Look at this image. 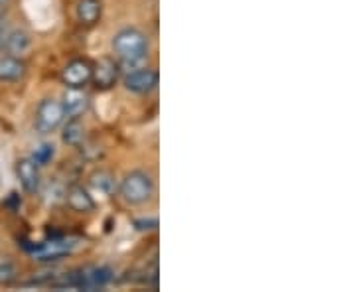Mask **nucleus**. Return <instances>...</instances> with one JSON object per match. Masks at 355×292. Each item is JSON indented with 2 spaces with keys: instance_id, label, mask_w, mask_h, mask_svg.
Masks as SVG:
<instances>
[{
  "instance_id": "1",
  "label": "nucleus",
  "mask_w": 355,
  "mask_h": 292,
  "mask_svg": "<svg viewBox=\"0 0 355 292\" xmlns=\"http://www.w3.org/2000/svg\"><path fill=\"white\" fill-rule=\"evenodd\" d=\"M111 48H113L114 58L119 60V64L132 69V67L144 64V60L148 58L150 42L142 30L135 28V26H127L114 34L111 40Z\"/></svg>"
},
{
  "instance_id": "2",
  "label": "nucleus",
  "mask_w": 355,
  "mask_h": 292,
  "mask_svg": "<svg viewBox=\"0 0 355 292\" xmlns=\"http://www.w3.org/2000/svg\"><path fill=\"white\" fill-rule=\"evenodd\" d=\"M116 191L128 205H144L153 200L154 180L144 170H130L116 186Z\"/></svg>"
},
{
  "instance_id": "3",
  "label": "nucleus",
  "mask_w": 355,
  "mask_h": 292,
  "mask_svg": "<svg viewBox=\"0 0 355 292\" xmlns=\"http://www.w3.org/2000/svg\"><path fill=\"white\" fill-rule=\"evenodd\" d=\"M67 114H65L64 103L60 99H42L36 107V114H34V128L42 137L53 135L58 128H62L65 123Z\"/></svg>"
},
{
  "instance_id": "4",
  "label": "nucleus",
  "mask_w": 355,
  "mask_h": 292,
  "mask_svg": "<svg viewBox=\"0 0 355 292\" xmlns=\"http://www.w3.org/2000/svg\"><path fill=\"white\" fill-rule=\"evenodd\" d=\"M158 81L160 76L158 71L153 67H146V65H139V67H132L128 69V74L123 77V85L125 89L135 93V95H148L158 87Z\"/></svg>"
},
{
  "instance_id": "5",
  "label": "nucleus",
  "mask_w": 355,
  "mask_h": 292,
  "mask_svg": "<svg viewBox=\"0 0 355 292\" xmlns=\"http://www.w3.org/2000/svg\"><path fill=\"white\" fill-rule=\"evenodd\" d=\"M93 64L85 58H76L67 62L62 69V81L67 89H83L91 83Z\"/></svg>"
},
{
  "instance_id": "6",
  "label": "nucleus",
  "mask_w": 355,
  "mask_h": 292,
  "mask_svg": "<svg viewBox=\"0 0 355 292\" xmlns=\"http://www.w3.org/2000/svg\"><path fill=\"white\" fill-rule=\"evenodd\" d=\"M121 76V65L114 58H101L97 64H93V76H91V83L93 87L99 91L113 89Z\"/></svg>"
},
{
  "instance_id": "7",
  "label": "nucleus",
  "mask_w": 355,
  "mask_h": 292,
  "mask_svg": "<svg viewBox=\"0 0 355 292\" xmlns=\"http://www.w3.org/2000/svg\"><path fill=\"white\" fill-rule=\"evenodd\" d=\"M16 178L20 182L22 190L26 194H36L42 184V176H40V166L32 160V156L28 158H20L16 162Z\"/></svg>"
},
{
  "instance_id": "8",
  "label": "nucleus",
  "mask_w": 355,
  "mask_h": 292,
  "mask_svg": "<svg viewBox=\"0 0 355 292\" xmlns=\"http://www.w3.org/2000/svg\"><path fill=\"white\" fill-rule=\"evenodd\" d=\"M76 243L69 241V239H51V241L40 243L32 249V255L38 259V261H60L62 257L71 253Z\"/></svg>"
},
{
  "instance_id": "9",
  "label": "nucleus",
  "mask_w": 355,
  "mask_h": 292,
  "mask_svg": "<svg viewBox=\"0 0 355 292\" xmlns=\"http://www.w3.org/2000/svg\"><path fill=\"white\" fill-rule=\"evenodd\" d=\"M65 203L69 205V209H73L76 214H91L95 212L97 203L93 200V196L89 194L87 188L83 186H69V190L65 194Z\"/></svg>"
},
{
  "instance_id": "10",
  "label": "nucleus",
  "mask_w": 355,
  "mask_h": 292,
  "mask_svg": "<svg viewBox=\"0 0 355 292\" xmlns=\"http://www.w3.org/2000/svg\"><path fill=\"white\" fill-rule=\"evenodd\" d=\"M30 46H32L30 34H28L26 30L14 28V30H8V32H6V36H4L2 44H0V50L4 51V53H8V55L20 58L22 53H26V51L30 50Z\"/></svg>"
},
{
  "instance_id": "11",
  "label": "nucleus",
  "mask_w": 355,
  "mask_h": 292,
  "mask_svg": "<svg viewBox=\"0 0 355 292\" xmlns=\"http://www.w3.org/2000/svg\"><path fill=\"white\" fill-rule=\"evenodd\" d=\"M26 76V64L16 55H0V81L2 83H16Z\"/></svg>"
},
{
  "instance_id": "12",
  "label": "nucleus",
  "mask_w": 355,
  "mask_h": 292,
  "mask_svg": "<svg viewBox=\"0 0 355 292\" xmlns=\"http://www.w3.org/2000/svg\"><path fill=\"white\" fill-rule=\"evenodd\" d=\"M103 14V2L101 0H77L76 6V16L79 20V24L95 26L101 20Z\"/></svg>"
},
{
  "instance_id": "13",
  "label": "nucleus",
  "mask_w": 355,
  "mask_h": 292,
  "mask_svg": "<svg viewBox=\"0 0 355 292\" xmlns=\"http://www.w3.org/2000/svg\"><path fill=\"white\" fill-rule=\"evenodd\" d=\"M62 103L67 119H81L89 111V99L81 93V89H67Z\"/></svg>"
},
{
  "instance_id": "14",
  "label": "nucleus",
  "mask_w": 355,
  "mask_h": 292,
  "mask_svg": "<svg viewBox=\"0 0 355 292\" xmlns=\"http://www.w3.org/2000/svg\"><path fill=\"white\" fill-rule=\"evenodd\" d=\"M64 130H62V140H64L67 146L71 148H79L85 144V127L79 119H65V123L62 125Z\"/></svg>"
},
{
  "instance_id": "15",
  "label": "nucleus",
  "mask_w": 355,
  "mask_h": 292,
  "mask_svg": "<svg viewBox=\"0 0 355 292\" xmlns=\"http://www.w3.org/2000/svg\"><path fill=\"white\" fill-rule=\"evenodd\" d=\"M89 188L101 196H113L116 190V182L109 170H95L93 174H89Z\"/></svg>"
},
{
  "instance_id": "16",
  "label": "nucleus",
  "mask_w": 355,
  "mask_h": 292,
  "mask_svg": "<svg viewBox=\"0 0 355 292\" xmlns=\"http://www.w3.org/2000/svg\"><path fill=\"white\" fill-rule=\"evenodd\" d=\"M53 156H55V146L46 142V144H42V146H38V148L34 151V154H32V160L42 168V166L50 164Z\"/></svg>"
},
{
  "instance_id": "17",
  "label": "nucleus",
  "mask_w": 355,
  "mask_h": 292,
  "mask_svg": "<svg viewBox=\"0 0 355 292\" xmlns=\"http://www.w3.org/2000/svg\"><path fill=\"white\" fill-rule=\"evenodd\" d=\"M16 280V267L12 261L0 259V284H10Z\"/></svg>"
},
{
  "instance_id": "18",
  "label": "nucleus",
  "mask_w": 355,
  "mask_h": 292,
  "mask_svg": "<svg viewBox=\"0 0 355 292\" xmlns=\"http://www.w3.org/2000/svg\"><path fill=\"white\" fill-rule=\"evenodd\" d=\"M135 227L139 231H154L158 227V219L156 217H148V219H137L135 221Z\"/></svg>"
},
{
  "instance_id": "19",
  "label": "nucleus",
  "mask_w": 355,
  "mask_h": 292,
  "mask_svg": "<svg viewBox=\"0 0 355 292\" xmlns=\"http://www.w3.org/2000/svg\"><path fill=\"white\" fill-rule=\"evenodd\" d=\"M10 4H12V0H0V18L10 10Z\"/></svg>"
},
{
  "instance_id": "20",
  "label": "nucleus",
  "mask_w": 355,
  "mask_h": 292,
  "mask_svg": "<svg viewBox=\"0 0 355 292\" xmlns=\"http://www.w3.org/2000/svg\"><path fill=\"white\" fill-rule=\"evenodd\" d=\"M6 32H8V28L4 24V20H0V44H2V40L6 36Z\"/></svg>"
}]
</instances>
